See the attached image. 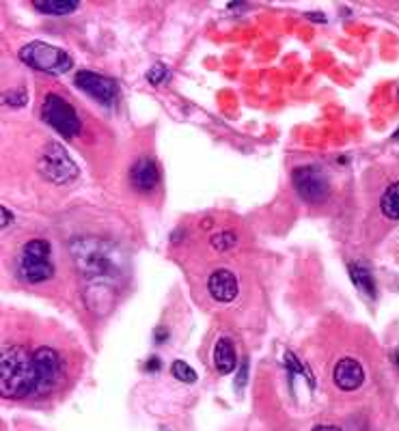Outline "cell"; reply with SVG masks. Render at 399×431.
Instances as JSON below:
<instances>
[{
  "instance_id": "obj_1",
  "label": "cell",
  "mask_w": 399,
  "mask_h": 431,
  "mask_svg": "<svg viewBox=\"0 0 399 431\" xmlns=\"http://www.w3.org/2000/svg\"><path fill=\"white\" fill-rule=\"evenodd\" d=\"M0 393L7 399L37 395L35 356L22 345H5L0 356Z\"/></svg>"
},
{
  "instance_id": "obj_2",
  "label": "cell",
  "mask_w": 399,
  "mask_h": 431,
  "mask_svg": "<svg viewBox=\"0 0 399 431\" xmlns=\"http://www.w3.org/2000/svg\"><path fill=\"white\" fill-rule=\"evenodd\" d=\"M72 257L82 274L88 279H102L115 267V253L106 242L95 237H82L72 242Z\"/></svg>"
},
{
  "instance_id": "obj_3",
  "label": "cell",
  "mask_w": 399,
  "mask_h": 431,
  "mask_svg": "<svg viewBox=\"0 0 399 431\" xmlns=\"http://www.w3.org/2000/svg\"><path fill=\"white\" fill-rule=\"evenodd\" d=\"M17 274L31 285L54 276V263L50 259L48 240H31L22 246V253L17 257Z\"/></svg>"
},
{
  "instance_id": "obj_4",
  "label": "cell",
  "mask_w": 399,
  "mask_h": 431,
  "mask_svg": "<svg viewBox=\"0 0 399 431\" xmlns=\"http://www.w3.org/2000/svg\"><path fill=\"white\" fill-rule=\"evenodd\" d=\"M19 61L29 65L31 70L41 72V74H50V76H61L65 72H70L74 65L68 52L54 48L50 43H43V41L26 43L24 48L19 50Z\"/></svg>"
},
{
  "instance_id": "obj_5",
  "label": "cell",
  "mask_w": 399,
  "mask_h": 431,
  "mask_svg": "<svg viewBox=\"0 0 399 431\" xmlns=\"http://www.w3.org/2000/svg\"><path fill=\"white\" fill-rule=\"evenodd\" d=\"M37 169L52 184H70L78 177V166L58 143H48L37 157Z\"/></svg>"
},
{
  "instance_id": "obj_6",
  "label": "cell",
  "mask_w": 399,
  "mask_h": 431,
  "mask_svg": "<svg viewBox=\"0 0 399 431\" xmlns=\"http://www.w3.org/2000/svg\"><path fill=\"white\" fill-rule=\"evenodd\" d=\"M41 117L52 130L65 136V139H76L80 134V119L76 115L74 106L56 93H48L46 100H43Z\"/></svg>"
},
{
  "instance_id": "obj_7",
  "label": "cell",
  "mask_w": 399,
  "mask_h": 431,
  "mask_svg": "<svg viewBox=\"0 0 399 431\" xmlns=\"http://www.w3.org/2000/svg\"><path fill=\"white\" fill-rule=\"evenodd\" d=\"M292 184L298 196L304 203H311V205H320V203H324L330 194V181L326 173L315 164H304V166L294 169Z\"/></svg>"
},
{
  "instance_id": "obj_8",
  "label": "cell",
  "mask_w": 399,
  "mask_h": 431,
  "mask_svg": "<svg viewBox=\"0 0 399 431\" xmlns=\"http://www.w3.org/2000/svg\"><path fill=\"white\" fill-rule=\"evenodd\" d=\"M35 367H37V395H48L61 382L63 375V360L54 347L41 345L33 352Z\"/></svg>"
},
{
  "instance_id": "obj_9",
  "label": "cell",
  "mask_w": 399,
  "mask_h": 431,
  "mask_svg": "<svg viewBox=\"0 0 399 431\" xmlns=\"http://www.w3.org/2000/svg\"><path fill=\"white\" fill-rule=\"evenodd\" d=\"M74 82L88 93L93 100L102 102L104 106H110L115 104L117 100V82L113 78H106L102 74H95V72H86V70H80L74 78Z\"/></svg>"
},
{
  "instance_id": "obj_10",
  "label": "cell",
  "mask_w": 399,
  "mask_h": 431,
  "mask_svg": "<svg viewBox=\"0 0 399 431\" xmlns=\"http://www.w3.org/2000/svg\"><path fill=\"white\" fill-rule=\"evenodd\" d=\"M208 291H210V296L216 302L229 304V302H233L237 298V293H240L237 276L233 274L231 269L218 267V269L212 272L210 279H208Z\"/></svg>"
},
{
  "instance_id": "obj_11",
  "label": "cell",
  "mask_w": 399,
  "mask_h": 431,
  "mask_svg": "<svg viewBox=\"0 0 399 431\" xmlns=\"http://www.w3.org/2000/svg\"><path fill=\"white\" fill-rule=\"evenodd\" d=\"M332 379H335V386L345 393L359 391L365 382V369L357 358H341L332 369Z\"/></svg>"
},
{
  "instance_id": "obj_12",
  "label": "cell",
  "mask_w": 399,
  "mask_h": 431,
  "mask_svg": "<svg viewBox=\"0 0 399 431\" xmlns=\"http://www.w3.org/2000/svg\"><path fill=\"white\" fill-rule=\"evenodd\" d=\"M130 184L136 192H143V194L156 190L160 184V171H158L156 162L147 155L139 157L130 169Z\"/></svg>"
},
{
  "instance_id": "obj_13",
  "label": "cell",
  "mask_w": 399,
  "mask_h": 431,
  "mask_svg": "<svg viewBox=\"0 0 399 431\" xmlns=\"http://www.w3.org/2000/svg\"><path fill=\"white\" fill-rule=\"evenodd\" d=\"M212 362H214V369L220 373V375H227L231 371H235L237 367V354H235V347L229 338H218L216 345H214V352H212Z\"/></svg>"
},
{
  "instance_id": "obj_14",
  "label": "cell",
  "mask_w": 399,
  "mask_h": 431,
  "mask_svg": "<svg viewBox=\"0 0 399 431\" xmlns=\"http://www.w3.org/2000/svg\"><path fill=\"white\" fill-rule=\"evenodd\" d=\"M350 279H352L354 285H357V289L363 291L367 298H373V296H375V283H373V276H371V272H369L365 265L352 263V265H350Z\"/></svg>"
},
{
  "instance_id": "obj_15",
  "label": "cell",
  "mask_w": 399,
  "mask_h": 431,
  "mask_svg": "<svg viewBox=\"0 0 399 431\" xmlns=\"http://www.w3.org/2000/svg\"><path fill=\"white\" fill-rule=\"evenodd\" d=\"M33 7L46 15H68L74 13L80 5L74 0H35Z\"/></svg>"
},
{
  "instance_id": "obj_16",
  "label": "cell",
  "mask_w": 399,
  "mask_h": 431,
  "mask_svg": "<svg viewBox=\"0 0 399 431\" xmlns=\"http://www.w3.org/2000/svg\"><path fill=\"white\" fill-rule=\"evenodd\" d=\"M380 210L386 218L391 220H399V181H395V184H391L382 198H380Z\"/></svg>"
},
{
  "instance_id": "obj_17",
  "label": "cell",
  "mask_w": 399,
  "mask_h": 431,
  "mask_svg": "<svg viewBox=\"0 0 399 431\" xmlns=\"http://www.w3.org/2000/svg\"><path fill=\"white\" fill-rule=\"evenodd\" d=\"M210 242H212L214 251L223 253V251H231V248L237 244V237H235V233H231V231H220V233L212 235Z\"/></svg>"
},
{
  "instance_id": "obj_18",
  "label": "cell",
  "mask_w": 399,
  "mask_h": 431,
  "mask_svg": "<svg viewBox=\"0 0 399 431\" xmlns=\"http://www.w3.org/2000/svg\"><path fill=\"white\" fill-rule=\"evenodd\" d=\"M171 373L175 379H180V382H186V384H194L196 382V373L190 365H186L184 360H175L173 362V367H171Z\"/></svg>"
},
{
  "instance_id": "obj_19",
  "label": "cell",
  "mask_w": 399,
  "mask_h": 431,
  "mask_svg": "<svg viewBox=\"0 0 399 431\" xmlns=\"http://www.w3.org/2000/svg\"><path fill=\"white\" fill-rule=\"evenodd\" d=\"M285 367L290 369L292 373H300V375H304L306 377V382H308V386H315V382H313V375L308 373V369L304 367V365H300V360H296V356L292 354V352H287L285 354Z\"/></svg>"
},
{
  "instance_id": "obj_20",
  "label": "cell",
  "mask_w": 399,
  "mask_h": 431,
  "mask_svg": "<svg viewBox=\"0 0 399 431\" xmlns=\"http://www.w3.org/2000/svg\"><path fill=\"white\" fill-rule=\"evenodd\" d=\"M166 76H169V67L162 65V63H156V65H153L151 70L147 72V80H149V84H153V86L162 84Z\"/></svg>"
},
{
  "instance_id": "obj_21",
  "label": "cell",
  "mask_w": 399,
  "mask_h": 431,
  "mask_svg": "<svg viewBox=\"0 0 399 431\" xmlns=\"http://www.w3.org/2000/svg\"><path fill=\"white\" fill-rule=\"evenodd\" d=\"M247 377H249V362L244 360L240 365V373H237V391L244 389V384H247Z\"/></svg>"
},
{
  "instance_id": "obj_22",
  "label": "cell",
  "mask_w": 399,
  "mask_h": 431,
  "mask_svg": "<svg viewBox=\"0 0 399 431\" xmlns=\"http://www.w3.org/2000/svg\"><path fill=\"white\" fill-rule=\"evenodd\" d=\"M5 102H15V106H22V104L26 102V93H24V88H19L17 93L5 95Z\"/></svg>"
},
{
  "instance_id": "obj_23",
  "label": "cell",
  "mask_w": 399,
  "mask_h": 431,
  "mask_svg": "<svg viewBox=\"0 0 399 431\" xmlns=\"http://www.w3.org/2000/svg\"><path fill=\"white\" fill-rule=\"evenodd\" d=\"M313 431H341V429L335 425H318V427H313Z\"/></svg>"
},
{
  "instance_id": "obj_24",
  "label": "cell",
  "mask_w": 399,
  "mask_h": 431,
  "mask_svg": "<svg viewBox=\"0 0 399 431\" xmlns=\"http://www.w3.org/2000/svg\"><path fill=\"white\" fill-rule=\"evenodd\" d=\"M9 220H13V216L9 214L7 207H3V229H7V226H9Z\"/></svg>"
},
{
  "instance_id": "obj_25",
  "label": "cell",
  "mask_w": 399,
  "mask_h": 431,
  "mask_svg": "<svg viewBox=\"0 0 399 431\" xmlns=\"http://www.w3.org/2000/svg\"><path fill=\"white\" fill-rule=\"evenodd\" d=\"M147 369H151V371L160 369V360H158V358H151V360H149V365H147Z\"/></svg>"
},
{
  "instance_id": "obj_26",
  "label": "cell",
  "mask_w": 399,
  "mask_h": 431,
  "mask_svg": "<svg viewBox=\"0 0 399 431\" xmlns=\"http://www.w3.org/2000/svg\"><path fill=\"white\" fill-rule=\"evenodd\" d=\"M308 17H311V19H318V22H324L326 17H324V13L320 15V13H308Z\"/></svg>"
},
{
  "instance_id": "obj_27",
  "label": "cell",
  "mask_w": 399,
  "mask_h": 431,
  "mask_svg": "<svg viewBox=\"0 0 399 431\" xmlns=\"http://www.w3.org/2000/svg\"><path fill=\"white\" fill-rule=\"evenodd\" d=\"M393 360H395V365H397V369H399V350L395 352V356H393Z\"/></svg>"
},
{
  "instance_id": "obj_28",
  "label": "cell",
  "mask_w": 399,
  "mask_h": 431,
  "mask_svg": "<svg viewBox=\"0 0 399 431\" xmlns=\"http://www.w3.org/2000/svg\"><path fill=\"white\" fill-rule=\"evenodd\" d=\"M393 141H399V130H397V132L393 134Z\"/></svg>"
}]
</instances>
